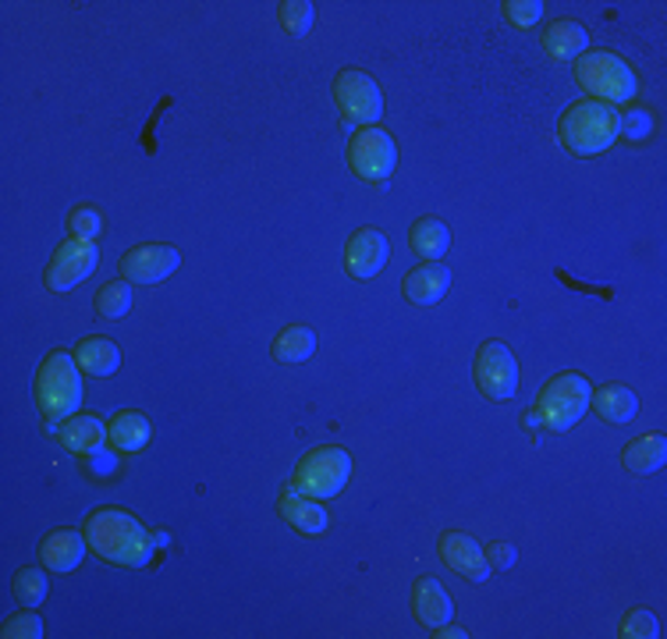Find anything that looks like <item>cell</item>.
I'll use <instances>...</instances> for the list:
<instances>
[{
  "label": "cell",
  "instance_id": "6da1fadb",
  "mask_svg": "<svg viewBox=\"0 0 667 639\" xmlns=\"http://www.w3.org/2000/svg\"><path fill=\"white\" fill-rule=\"evenodd\" d=\"M85 544L93 554H99L104 561L124 565V568H139L150 565L153 558V533L142 525L135 516H128L121 508H99L85 519Z\"/></svg>",
  "mask_w": 667,
  "mask_h": 639
},
{
  "label": "cell",
  "instance_id": "7a4b0ae2",
  "mask_svg": "<svg viewBox=\"0 0 667 639\" xmlns=\"http://www.w3.org/2000/svg\"><path fill=\"white\" fill-rule=\"evenodd\" d=\"M558 135L575 156H596L615 146V139L621 135V114L600 99H579L564 110Z\"/></svg>",
  "mask_w": 667,
  "mask_h": 639
},
{
  "label": "cell",
  "instance_id": "3957f363",
  "mask_svg": "<svg viewBox=\"0 0 667 639\" xmlns=\"http://www.w3.org/2000/svg\"><path fill=\"white\" fill-rule=\"evenodd\" d=\"M36 402L43 409L47 423H64L82 405V377L75 355L50 352L36 374Z\"/></svg>",
  "mask_w": 667,
  "mask_h": 639
},
{
  "label": "cell",
  "instance_id": "277c9868",
  "mask_svg": "<svg viewBox=\"0 0 667 639\" xmlns=\"http://www.w3.org/2000/svg\"><path fill=\"white\" fill-rule=\"evenodd\" d=\"M589 380L582 374H561L553 377L544 394H539V405L536 412L525 416V426H539L544 423L547 430H568V426H575L582 416H586L589 409Z\"/></svg>",
  "mask_w": 667,
  "mask_h": 639
},
{
  "label": "cell",
  "instance_id": "5b68a950",
  "mask_svg": "<svg viewBox=\"0 0 667 639\" xmlns=\"http://www.w3.org/2000/svg\"><path fill=\"white\" fill-rule=\"evenodd\" d=\"M575 79L586 93H593L600 104H629L635 96V75L632 68L610 50H586L575 61Z\"/></svg>",
  "mask_w": 667,
  "mask_h": 639
},
{
  "label": "cell",
  "instance_id": "8992f818",
  "mask_svg": "<svg viewBox=\"0 0 667 639\" xmlns=\"http://www.w3.org/2000/svg\"><path fill=\"white\" fill-rule=\"evenodd\" d=\"M352 476V454L345 448L323 445L302 454L295 469V487L309 497H337Z\"/></svg>",
  "mask_w": 667,
  "mask_h": 639
},
{
  "label": "cell",
  "instance_id": "52a82bcc",
  "mask_svg": "<svg viewBox=\"0 0 667 639\" xmlns=\"http://www.w3.org/2000/svg\"><path fill=\"white\" fill-rule=\"evenodd\" d=\"M348 164L362 181H383L394 175L397 167V146L391 132L369 125V128H355V135L348 142Z\"/></svg>",
  "mask_w": 667,
  "mask_h": 639
},
{
  "label": "cell",
  "instance_id": "ba28073f",
  "mask_svg": "<svg viewBox=\"0 0 667 639\" xmlns=\"http://www.w3.org/2000/svg\"><path fill=\"white\" fill-rule=\"evenodd\" d=\"M334 99H337V110L345 114V121H352L355 128H369L383 114L380 85L359 68H345L334 79Z\"/></svg>",
  "mask_w": 667,
  "mask_h": 639
},
{
  "label": "cell",
  "instance_id": "9c48e42d",
  "mask_svg": "<svg viewBox=\"0 0 667 639\" xmlns=\"http://www.w3.org/2000/svg\"><path fill=\"white\" fill-rule=\"evenodd\" d=\"M476 383L493 402H508L519 391V363L504 341H487L476 352Z\"/></svg>",
  "mask_w": 667,
  "mask_h": 639
},
{
  "label": "cell",
  "instance_id": "30bf717a",
  "mask_svg": "<svg viewBox=\"0 0 667 639\" xmlns=\"http://www.w3.org/2000/svg\"><path fill=\"white\" fill-rule=\"evenodd\" d=\"M96 260H99L96 241H90V238H68V241L57 246V252H53V260L47 267V274H43V281H47L50 292H71L75 284H82L85 277L93 274Z\"/></svg>",
  "mask_w": 667,
  "mask_h": 639
},
{
  "label": "cell",
  "instance_id": "8fae6325",
  "mask_svg": "<svg viewBox=\"0 0 667 639\" xmlns=\"http://www.w3.org/2000/svg\"><path fill=\"white\" fill-rule=\"evenodd\" d=\"M181 267V252L175 246H139L121 256V277L128 284H156Z\"/></svg>",
  "mask_w": 667,
  "mask_h": 639
},
{
  "label": "cell",
  "instance_id": "7c38bea8",
  "mask_svg": "<svg viewBox=\"0 0 667 639\" xmlns=\"http://www.w3.org/2000/svg\"><path fill=\"white\" fill-rule=\"evenodd\" d=\"M388 256H391L388 235L377 232V227H359V232H355L348 238V246H345V267H348L352 277L369 281V277H377L380 270H383Z\"/></svg>",
  "mask_w": 667,
  "mask_h": 639
},
{
  "label": "cell",
  "instance_id": "4fadbf2b",
  "mask_svg": "<svg viewBox=\"0 0 667 639\" xmlns=\"http://www.w3.org/2000/svg\"><path fill=\"white\" fill-rule=\"evenodd\" d=\"M440 561H444L451 572H458L465 579H490V561H487V551L468 533H444L440 536Z\"/></svg>",
  "mask_w": 667,
  "mask_h": 639
},
{
  "label": "cell",
  "instance_id": "5bb4252c",
  "mask_svg": "<svg viewBox=\"0 0 667 639\" xmlns=\"http://www.w3.org/2000/svg\"><path fill=\"white\" fill-rule=\"evenodd\" d=\"M412 615H416L426 629H440V625H448L454 615L451 593L440 587L437 579H419L416 587H412Z\"/></svg>",
  "mask_w": 667,
  "mask_h": 639
},
{
  "label": "cell",
  "instance_id": "9a60e30c",
  "mask_svg": "<svg viewBox=\"0 0 667 639\" xmlns=\"http://www.w3.org/2000/svg\"><path fill=\"white\" fill-rule=\"evenodd\" d=\"M448 288H451V270L440 267V263H422L416 270H408L405 281H402L405 298H408V303H416V306L440 303V298L448 295Z\"/></svg>",
  "mask_w": 667,
  "mask_h": 639
},
{
  "label": "cell",
  "instance_id": "2e32d148",
  "mask_svg": "<svg viewBox=\"0 0 667 639\" xmlns=\"http://www.w3.org/2000/svg\"><path fill=\"white\" fill-rule=\"evenodd\" d=\"M277 508H281V516L288 519L298 533L320 536V533L326 530V511H323V505H317V497L302 494L298 487L284 490V494L277 497Z\"/></svg>",
  "mask_w": 667,
  "mask_h": 639
},
{
  "label": "cell",
  "instance_id": "e0dca14e",
  "mask_svg": "<svg viewBox=\"0 0 667 639\" xmlns=\"http://www.w3.org/2000/svg\"><path fill=\"white\" fill-rule=\"evenodd\" d=\"M544 50L553 61H579V57L589 50V28L572 19L553 22L544 33Z\"/></svg>",
  "mask_w": 667,
  "mask_h": 639
},
{
  "label": "cell",
  "instance_id": "ac0fdd59",
  "mask_svg": "<svg viewBox=\"0 0 667 639\" xmlns=\"http://www.w3.org/2000/svg\"><path fill=\"white\" fill-rule=\"evenodd\" d=\"M85 551V533H75V530H57L43 540V565L50 568V572H71V568H79Z\"/></svg>",
  "mask_w": 667,
  "mask_h": 639
},
{
  "label": "cell",
  "instance_id": "d6986e66",
  "mask_svg": "<svg viewBox=\"0 0 667 639\" xmlns=\"http://www.w3.org/2000/svg\"><path fill=\"white\" fill-rule=\"evenodd\" d=\"M589 405H593V412L600 419H607V423H629V419H635V412H639V398H635V391L632 388H624V383H607V388H600L596 391L593 398H589Z\"/></svg>",
  "mask_w": 667,
  "mask_h": 639
},
{
  "label": "cell",
  "instance_id": "ffe728a7",
  "mask_svg": "<svg viewBox=\"0 0 667 639\" xmlns=\"http://www.w3.org/2000/svg\"><path fill=\"white\" fill-rule=\"evenodd\" d=\"M75 363L90 377H110L121 366V352L110 338H85L75 348Z\"/></svg>",
  "mask_w": 667,
  "mask_h": 639
},
{
  "label": "cell",
  "instance_id": "44dd1931",
  "mask_svg": "<svg viewBox=\"0 0 667 639\" xmlns=\"http://www.w3.org/2000/svg\"><path fill=\"white\" fill-rule=\"evenodd\" d=\"M664 462H667V440H664V434H646V437L632 440V445L621 451V465L629 469V473H635V476L657 473Z\"/></svg>",
  "mask_w": 667,
  "mask_h": 639
},
{
  "label": "cell",
  "instance_id": "7402d4cb",
  "mask_svg": "<svg viewBox=\"0 0 667 639\" xmlns=\"http://www.w3.org/2000/svg\"><path fill=\"white\" fill-rule=\"evenodd\" d=\"M412 252L419 256V260L426 263H437V260H444L448 249H451V232H448V224H440L437 217H422L412 224Z\"/></svg>",
  "mask_w": 667,
  "mask_h": 639
},
{
  "label": "cell",
  "instance_id": "603a6c76",
  "mask_svg": "<svg viewBox=\"0 0 667 639\" xmlns=\"http://www.w3.org/2000/svg\"><path fill=\"white\" fill-rule=\"evenodd\" d=\"M61 440H64V448H71V451H79V454H93V451H99L107 445V426L99 423L96 416H71V419H64V426L61 430Z\"/></svg>",
  "mask_w": 667,
  "mask_h": 639
},
{
  "label": "cell",
  "instance_id": "cb8c5ba5",
  "mask_svg": "<svg viewBox=\"0 0 667 639\" xmlns=\"http://www.w3.org/2000/svg\"><path fill=\"white\" fill-rule=\"evenodd\" d=\"M110 434V445L118 451H142L150 445V419L142 412H118L107 426Z\"/></svg>",
  "mask_w": 667,
  "mask_h": 639
},
{
  "label": "cell",
  "instance_id": "d4e9b609",
  "mask_svg": "<svg viewBox=\"0 0 667 639\" xmlns=\"http://www.w3.org/2000/svg\"><path fill=\"white\" fill-rule=\"evenodd\" d=\"M312 352H317V334L302 323L284 327V331L274 338V359L277 363H306Z\"/></svg>",
  "mask_w": 667,
  "mask_h": 639
},
{
  "label": "cell",
  "instance_id": "484cf974",
  "mask_svg": "<svg viewBox=\"0 0 667 639\" xmlns=\"http://www.w3.org/2000/svg\"><path fill=\"white\" fill-rule=\"evenodd\" d=\"M132 298H135V284L110 281L96 292V312H99V317H107V320H118V317H124L128 309H132Z\"/></svg>",
  "mask_w": 667,
  "mask_h": 639
},
{
  "label": "cell",
  "instance_id": "4316f807",
  "mask_svg": "<svg viewBox=\"0 0 667 639\" xmlns=\"http://www.w3.org/2000/svg\"><path fill=\"white\" fill-rule=\"evenodd\" d=\"M621 639H657L660 636V622L653 611L646 607H632L629 615L621 618Z\"/></svg>",
  "mask_w": 667,
  "mask_h": 639
},
{
  "label": "cell",
  "instance_id": "83f0119b",
  "mask_svg": "<svg viewBox=\"0 0 667 639\" xmlns=\"http://www.w3.org/2000/svg\"><path fill=\"white\" fill-rule=\"evenodd\" d=\"M47 590H50V582H47V576L39 572V568H25V572L14 576V596H19V601L28 604V607L47 601Z\"/></svg>",
  "mask_w": 667,
  "mask_h": 639
},
{
  "label": "cell",
  "instance_id": "f1b7e54d",
  "mask_svg": "<svg viewBox=\"0 0 667 639\" xmlns=\"http://www.w3.org/2000/svg\"><path fill=\"white\" fill-rule=\"evenodd\" d=\"M312 4L309 0H284L281 4V25L288 28L291 36H306L312 28Z\"/></svg>",
  "mask_w": 667,
  "mask_h": 639
},
{
  "label": "cell",
  "instance_id": "f546056e",
  "mask_svg": "<svg viewBox=\"0 0 667 639\" xmlns=\"http://www.w3.org/2000/svg\"><path fill=\"white\" fill-rule=\"evenodd\" d=\"M68 232H71V238H90V241H96V235L104 232V213H99L96 206H79V210H71Z\"/></svg>",
  "mask_w": 667,
  "mask_h": 639
},
{
  "label": "cell",
  "instance_id": "4dcf8cb0",
  "mask_svg": "<svg viewBox=\"0 0 667 639\" xmlns=\"http://www.w3.org/2000/svg\"><path fill=\"white\" fill-rule=\"evenodd\" d=\"M4 639H39L43 636V618L36 611H19L14 618L4 622Z\"/></svg>",
  "mask_w": 667,
  "mask_h": 639
},
{
  "label": "cell",
  "instance_id": "1f68e13d",
  "mask_svg": "<svg viewBox=\"0 0 667 639\" xmlns=\"http://www.w3.org/2000/svg\"><path fill=\"white\" fill-rule=\"evenodd\" d=\"M504 14H508V22H511V25L533 28L539 19H544V4H539V0H508V4H504Z\"/></svg>",
  "mask_w": 667,
  "mask_h": 639
},
{
  "label": "cell",
  "instance_id": "d6a6232c",
  "mask_svg": "<svg viewBox=\"0 0 667 639\" xmlns=\"http://www.w3.org/2000/svg\"><path fill=\"white\" fill-rule=\"evenodd\" d=\"M653 118L646 110H632V114H624L621 118V135H629V139H643V135H650V125Z\"/></svg>",
  "mask_w": 667,
  "mask_h": 639
},
{
  "label": "cell",
  "instance_id": "836d02e7",
  "mask_svg": "<svg viewBox=\"0 0 667 639\" xmlns=\"http://www.w3.org/2000/svg\"><path fill=\"white\" fill-rule=\"evenodd\" d=\"M90 469H93L96 476H114V473H118V454L107 451V448H99V451L90 454Z\"/></svg>",
  "mask_w": 667,
  "mask_h": 639
},
{
  "label": "cell",
  "instance_id": "e575fe53",
  "mask_svg": "<svg viewBox=\"0 0 667 639\" xmlns=\"http://www.w3.org/2000/svg\"><path fill=\"white\" fill-rule=\"evenodd\" d=\"M483 551H487L490 568H493V565H501V568L515 565V547H511V544H490V547H483Z\"/></svg>",
  "mask_w": 667,
  "mask_h": 639
},
{
  "label": "cell",
  "instance_id": "d590c367",
  "mask_svg": "<svg viewBox=\"0 0 667 639\" xmlns=\"http://www.w3.org/2000/svg\"><path fill=\"white\" fill-rule=\"evenodd\" d=\"M437 636H440V639H448V636H451V639H465L468 632L458 629V625H451V622H448V625H440V632H437Z\"/></svg>",
  "mask_w": 667,
  "mask_h": 639
},
{
  "label": "cell",
  "instance_id": "8d00e7d4",
  "mask_svg": "<svg viewBox=\"0 0 667 639\" xmlns=\"http://www.w3.org/2000/svg\"><path fill=\"white\" fill-rule=\"evenodd\" d=\"M153 544H156V547H167V544H170V536H167L164 530H156V533H153Z\"/></svg>",
  "mask_w": 667,
  "mask_h": 639
}]
</instances>
